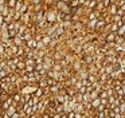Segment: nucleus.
<instances>
[{
    "instance_id": "obj_1",
    "label": "nucleus",
    "mask_w": 125,
    "mask_h": 118,
    "mask_svg": "<svg viewBox=\"0 0 125 118\" xmlns=\"http://www.w3.org/2000/svg\"><path fill=\"white\" fill-rule=\"evenodd\" d=\"M101 103H102V98H98V97H97V98H94V99H93L92 106H93V107H98Z\"/></svg>"
},
{
    "instance_id": "obj_2",
    "label": "nucleus",
    "mask_w": 125,
    "mask_h": 118,
    "mask_svg": "<svg viewBox=\"0 0 125 118\" xmlns=\"http://www.w3.org/2000/svg\"><path fill=\"white\" fill-rule=\"evenodd\" d=\"M58 8H61L63 12H67V11H69V8H67V5L65 4V1H63V3H58Z\"/></svg>"
},
{
    "instance_id": "obj_3",
    "label": "nucleus",
    "mask_w": 125,
    "mask_h": 118,
    "mask_svg": "<svg viewBox=\"0 0 125 118\" xmlns=\"http://www.w3.org/2000/svg\"><path fill=\"white\" fill-rule=\"evenodd\" d=\"M27 44H28V47H31V48L38 47V43H36L35 40H32V39H31V40H28V42H27Z\"/></svg>"
},
{
    "instance_id": "obj_4",
    "label": "nucleus",
    "mask_w": 125,
    "mask_h": 118,
    "mask_svg": "<svg viewBox=\"0 0 125 118\" xmlns=\"http://www.w3.org/2000/svg\"><path fill=\"white\" fill-rule=\"evenodd\" d=\"M114 38H116V32H112L106 36V42H112V40H114Z\"/></svg>"
},
{
    "instance_id": "obj_5",
    "label": "nucleus",
    "mask_w": 125,
    "mask_h": 118,
    "mask_svg": "<svg viewBox=\"0 0 125 118\" xmlns=\"http://www.w3.org/2000/svg\"><path fill=\"white\" fill-rule=\"evenodd\" d=\"M43 93H44V90H42V88H38V90L35 91V97H39V98H41V97L43 95Z\"/></svg>"
},
{
    "instance_id": "obj_6",
    "label": "nucleus",
    "mask_w": 125,
    "mask_h": 118,
    "mask_svg": "<svg viewBox=\"0 0 125 118\" xmlns=\"http://www.w3.org/2000/svg\"><path fill=\"white\" fill-rule=\"evenodd\" d=\"M118 35H121V36H122V35H125V26H124V24L118 28Z\"/></svg>"
},
{
    "instance_id": "obj_7",
    "label": "nucleus",
    "mask_w": 125,
    "mask_h": 118,
    "mask_svg": "<svg viewBox=\"0 0 125 118\" xmlns=\"http://www.w3.org/2000/svg\"><path fill=\"white\" fill-rule=\"evenodd\" d=\"M55 19V15L54 13H49V16H47V20H49V23H52Z\"/></svg>"
},
{
    "instance_id": "obj_8",
    "label": "nucleus",
    "mask_w": 125,
    "mask_h": 118,
    "mask_svg": "<svg viewBox=\"0 0 125 118\" xmlns=\"http://www.w3.org/2000/svg\"><path fill=\"white\" fill-rule=\"evenodd\" d=\"M95 24H97V20H95L94 18H93V19H90V21H89V27H90V28H92V27H94Z\"/></svg>"
},
{
    "instance_id": "obj_9",
    "label": "nucleus",
    "mask_w": 125,
    "mask_h": 118,
    "mask_svg": "<svg viewBox=\"0 0 125 118\" xmlns=\"http://www.w3.org/2000/svg\"><path fill=\"white\" fill-rule=\"evenodd\" d=\"M117 11H118V8H117V5H116V4L110 7V12L113 13V15H114V13H117Z\"/></svg>"
},
{
    "instance_id": "obj_10",
    "label": "nucleus",
    "mask_w": 125,
    "mask_h": 118,
    "mask_svg": "<svg viewBox=\"0 0 125 118\" xmlns=\"http://www.w3.org/2000/svg\"><path fill=\"white\" fill-rule=\"evenodd\" d=\"M16 4H18L16 0H10V1H8V5H10V7H16Z\"/></svg>"
},
{
    "instance_id": "obj_11",
    "label": "nucleus",
    "mask_w": 125,
    "mask_h": 118,
    "mask_svg": "<svg viewBox=\"0 0 125 118\" xmlns=\"http://www.w3.org/2000/svg\"><path fill=\"white\" fill-rule=\"evenodd\" d=\"M47 82H49V86H55L57 85V82H55L52 78H50V79H47Z\"/></svg>"
},
{
    "instance_id": "obj_12",
    "label": "nucleus",
    "mask_w": 125,
    "mask_h": 118,
    "mask_svg": "<svg viewBox=\"0 0 125 118\" xmlns=\"http://www.w3.org/2000/svg\"><path fill=\"white\" fill-rule=\"evenodd\" d=\"M97 97H98V91H97V90H95V91H93V93L90 94V98H92V99L97 98Z\"/></svg>"
},
{
    "instance_id": "obj_13",
    "label": "nucleus",
    "mask_w": 125,
    "mask_h": 118,
    "mask_svg": "<svg viewBox=\"0 0 125 118\" xmlns=\"http://www.w3.org/2000/svg\"><path fill=\"white\" fill-rule=\"evenodd\" d=\"M100 97H101V98H106V97H109L108 91H101V93H100Z\"/></svg>"
},
{
    "instance_id": "obj_14",
    "label": "nucleus",
    "mask_w": 125,
    "mask_h": 118,
    "mask_svg": "<svg viewBox=\"0 0 125 118\" xmlns=\"http://www.w3.org/2000/svg\"><path fill=\"white\" fill-rule=\"evenodd\" d=\"M120 20H121V15H118V13H117V15L113 18V21H116V23H117V21H120Z\"/></svg>"
},
{
    "instance_id": "obj_15",
    "label": "nucleus",
    "mask_w": 125,
    "mask_h": 118,
    "mask_svg": "<svg viewBox=\"0 0 125 118\" xmlns=\"http://www.w3.org/2000/svg\"><path fill=\"white\" fill-rule=\"evenodd\" d=\"M118 28H120V26H118V24H113V26H112V31H113V32H116Z\"/></svg>"
},
{
    "instance_id": "obj_16",
    "label": "nucleus",
    "mask_w": 125,
    "mask_h": 118,
    "mask_svg": "<svg viewBox=\"0 0 125 118\" xmlns=\"http://www.w3.org/2000/svg\"><path fill=\"white\" fill-rule=\"evenodd\" d=\"M26 64H30V66H34V64H35V62H34V59H27Z\"/></svg>"
},
{
    "instance_id": "obj_17",
    "label": "nucleus",
    "mask_w": 125,
    "mask_h": 118,
    "mask_svg": "<svg viewBox=\"0 0 125 118\" xmlns=\"http://www.w3.org/2000/svg\"><path fill=\"white\" fill-rule=\"evenodd\" d=\"M120 110H121V113H125V102H122L120 105Z\"/></svg>"
},
{
    "instance_id": "obj_18",
    "label": "nucleus",
    "mask_w": 125,
    "mask_h": 118,
    "mask_svg": "<svg viewBox=\"0 0 125 118\" xmlns=\"http://www.w3.org/2000/svg\"><path fill=\"white\" fill-rule=\"evenodd\" d=\"M47 85H49V82H47V80H42V82H41V87H43V88L46 87Z\"/></svg>"
},
{
    "instance_id": "obj_19",
    "label": "nucleus",
    "mask_w": 125,
    "mask_h": 118,
    "mask_svg": "<svg viewBox=\"0 0 125 118\" xmlns=\"http://www.w3.org/2000/svg\"><path fill=\"white\" fill-rule=\"evenodd\" d=\"M50 42H51V39H50L49 36H44L43 38V43H46V44H47V43H50Z\"/></svg>"
},
{
    "instance_id": "obj_20",
    "label": "nucleus",
    "mask_w": 125,
    "mask_h": 118,
    "mask_svg": "<svg viewBox=\"0 0 125 118\" xmlns=\"http://www.w3.org/2000/svg\"><path fill=\"white\" fill-rule=\"evenodd\" d=\"M67 117H70V118L75 117V113H74V111H69V113H67Z\"/></svg>"
},
{
    "instance_id": "obj_21",
    "label": "nucleus",
    "mask_w": 125,
    "mask_h": 118,
    "mask_svg": "<svg viewBox=\"0 0 125 118\" xmlns=\"http://www.w3.org/2000/svg\"><path fill=\"white\" fill-rule=\"evenodd\" d=\"M31 99V95H24V98H23V101L24 102H28Z\"/></svg>"
},
{
    "instance_id": "obj_22",
    "label": "nucleus",
    "mask_w": 125,
    "mask_h": 118,
    "mask_svg": "<svg viewBox=\"0 0 125 118\" xmlns=\"http://www.w3.org/2000/svg\"><path fill=\"white\" fill-rule=\"evenodd\" d=\"M78 4H79V0H73V1H71V5H74V7L78 5Z\"/></svg>"
},
{
    "instance_id": "obj_23",
    "label": "nucleus",
    "mask_w": 125,
    "mask_h": 118,
    "mask_svg": "<svg viewBox=\"0 0 125 118\" xmlns=\"http://www.w3.org/2000/svg\"><path fill=\"white\" fill-rule=\"evenodd\" d=\"M81 77L83 78V79H85V78H87V72H86V71H82V72H81Z\"/></svg>"
},
{
    "instance_id": "obj_24",
    "label": "nucleus",
    "mask_w": 125,
    "mask_h": 118,
    "mask_svg": "<svg viewBox=\"0 0 125 118\" xmlns=\"http://www.w3.org/2000/svg\"><path fill=\"white\" fill-rule=\"evenodd\" d=\"M14 101H15V102L20 101V95H18V94H16V95H14Z\"/></svg>"
},
{
    "instance_id": "obj_25",
    "label": "nucleus",
    "mask_w": 125,
    "mask_h": 118,
    "mask_svg": "<svg viewBox=\"0 0 125 118\" xmlns=\"http://www.w3.org/2000/svg\"><path fill=\"white\" fill-rule=\"evenodd\" d=\"M18 117H20V115H19V113H16V111H15L14 114L11 115V118H18Z\"/></svg>"
},
{
    "instance_id": "obj_26",
    "label": "nucleus",
    "mask_w": 125,
    "mask_h": 118,
    "mask_svg": "<svg viewBox=\"0 0 125 118\" xmlns=\"http://www.w3.org/2000/svg\"><path fill=\"white\" fill-rule=\"evenodd\" d=\"M121 67L125 70V58H124V59H121Z\"/></svg>"
},
{
    "instance_id": "obj_27",
    "label": "nucleus",
    "mask_w": 125,
    "mask_h": 118,
    "mask_svg": "<svg viewBox=\"0 0 125 118\" xmlns=\"http://www.w3.org/2000/svg\"><path fill=\"white\" fill-rule=\"evenodd\" d=\"M104 24H105V23H104V20H100V21L97 23V26H98V27H102Z\"/></svg>"
},
{
    "instance_id": "obj_28",
    "label": "nucleus",
    "mask_w": 125,
    "mask_h": 118,
    "mask_svg": "<svg viewBox=\"0 0 125 118\" xmlns=\"http://www.w3.org/2000/svg\"><path fill=\"white\" fill-rule=\"evenodd\" d=\"M110 0H104V4H105V5H110Z\"/></svg>"
},
{
    "instance_id": "obj_29",
    "label": "nucleus",
    "mask_w": 125,
    "mask_h": 118,
    "mask_svg": "<svg viewBox=\"0 0 125 118\" xmlns=\"http://www.w3.org/2000/svg\"><path fill=\"white\" fill-rule=\"evenodd\" d=\"M124 12H125V11L122 10V8H120V10L117 11V13H118V15H122V13H124Z\"/></svg>"
},
{
    "instance_id": "obj_30",
    "label": "nucleus",
    "mask_w": 125,
    "mask_h": 118,
    "mask_svg": "<svg viewBox=\"0 0 125 118\" xmlns=\"http://www.w3.org/2000/svg\"><path fill=\"white\" fill-rule=\"evenodd\" d=\"M26 10H27V5L24 4V5H23V7H22V10H20V12H24Z\"/></svg>"
},
{
    "instance_id": "obj_31",
    "label": "nucleus",
    "mask_w": 125,
    "mask_h": 118,
    "mask_svg": "<svg viewBox=\"0 0 125 118\" xmlns=\"http://www.w3.org/2000/svg\"><path fill=\"white\" fill-rule=\"evenodd\" d=\"M85 60H86V62H92L93 58H90V56H86V58H85Z\"/></svg>"
},
{
    "instance_id": "obj_32",
    "label": "nucleus",
    "mask_w": 125,
    "mask_h": 118,
    "mask_svg": "<svg viewBox=\"0 0 125 118\" xmlns=\"http://www.w3.org/2000/svg\"><path fill=\"white\" fill-rule=\"evenodd\" d=\"M75 118H82V114L81 113H75Z\"/></svg>"
},
{
    "instance_id": "obj_33",
    "label": "nucleus",
    "mask_w": 125,
    "mask_h": 118,
    "mask_svg": "<svg viewBox=\"0 0 125 118\" xmlns=\"http://www.w3.org/2000/svg\"><path fill=\"white\" fill-rule=\"evenodd\" d=\"M62 32H63V28H62V27H59V28H58V34H62Z\"/></svg>"
},
{
    "instance_id": "obj_34",
    "label": "nucleus",
    "mask_w": 125,
    "mask_h": 118,
    "mask_svg": "<svg viewBox=\"0 0 125 118\" xmlns=\"http://www.w3.org/2000/svg\"><path fill=\"white\" fill-rule=\"evenodd\" d=\"M89 80H90V82H94V77H92V75H90V77H89Z\"/></svg>"
},
{
    "instance_id": "obj_35",
    "label": "nucleus",
    "mask_w": 125,
    "mask_h": 118,
    "mask_svg": "<svg viewBox=\"0 0 125 118\" xmlns=\"http://www.w3.org/2000/svg\"><path fill=\"white\" fill-rule=\"evenodd\" d=\"M85 1H86V0H79V3H85Z\"/></svg>"
},
{
    "instance_id": "obj_36",
    "label": "nucleus",
    "mask_w": 125,
    "mask_h": 118,
    "mask_svg": "<svg viewBox=\"0 0 125 118\" xmlns=\"http://www.w3.org/2000/svg\"><path fill=\"white\" fill-rule=\"evenodd\" d=\"M121 8H122V10H124V11H125V4H124V5H122V7H121Z\"/></svg>"
},
{
    "instance_id": "obj_37",
    "label": "nucleus",
    "mask_w": 125,
    "mask_h": 118,
    "mask_svg": "<svg viewBox=\"0 0 125 118\" xmlns=\"http://www.w3.org/2000/svg\"><path fill=\"white\" fill-rule=\"evenodd\" d=\"M110 1H112V3H114V1H116V0H110Z\"/></svg>"
},
{
    "instance_id": "obj_38",
    "label": "nucleus",
    "mask_w": 125,
    "mask_h": 118,
    "mask_svg": "<svg viewBox=\"0 0 125 118\" xmlns=\"http://www.w3.org/2000/svg\"><path fill=\"white\" fill-rule=\"evenodd\" d=\"M63 1H65V3H67V1H69V0H63Z\"/></svg>"
}]
</instances>
